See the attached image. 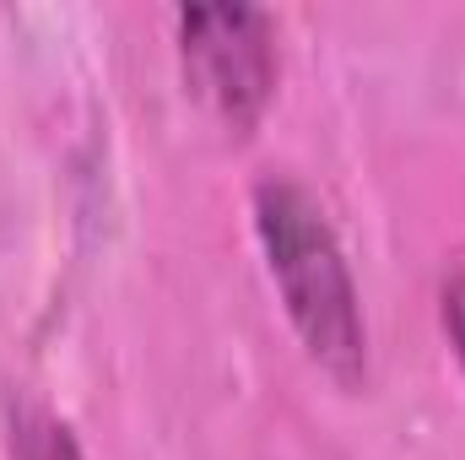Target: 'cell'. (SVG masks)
<instances>
[{
    "mask_svg": "<svg viewBox=\"0 0 465 460\" xmlns=\"http://www.w3.org/2000/svg\"><path fill=\"white\" fill-rule=\"evenodd\" d=\"M254 238L303 352L336 385H362L368 374L362 293L351 282L347 249L320 195L292 174H265L254 185Z\"/></svg>",
    "mask_w": 465,
    "mask_h": 460,
    "instance_id": "1",
    "label": "cell"
},
{
    "mask_svg": "<svg viewBox=\"0 0 465 460\" xmlns=\"http://www.w3.org/2000/svg\"><path fill=\"white\" fill-rule=\"evenodd\" d=\"M179 27V65L190 93L228 125L249 135L276 93V22L260 5H184Z\"/></svg>",
    "mask_w": 465,
    "mask_h": 460,
    "instance_id": "2",
    "label": "cell"
},
{
    "mask_svg": "<svg viewBox=\"0 0 465 460\" xmlns=\"http://www.w3.org/2000/svg\"><path fill=\"white\" fill-rule=\"evenodd\" d=\"M5 445L11 460H87L82 439L71 434V423L38 401H11L5 412Z\"/></svg>",
    "mask_w": 465,
    "mask_h": 460,
    "instance_id": "3",
    "label": "cell"
},
{
    "mask_svg": "<svg viewBox=\"0 0 465 460\" xmlns=\"http://www.w3.org/2000/svg\"><path fill=\"white\" fill-rule=\"evenodd\" d=\"M439 320H444V336L455 346V357L465 363V271L439 287Z\"/></svg>",
    "mask_w": 465,
    "mask_h": 460,
    "instance_id": "4",
    "label": "cell"
}]
</instances>
